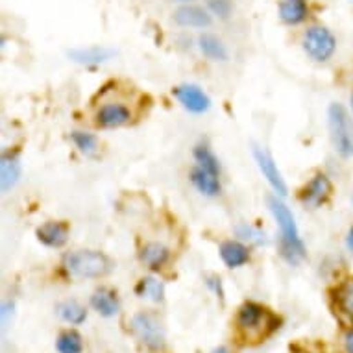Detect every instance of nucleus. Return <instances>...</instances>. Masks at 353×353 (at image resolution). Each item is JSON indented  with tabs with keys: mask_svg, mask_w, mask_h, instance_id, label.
Masks as SVG:
<instances>
[{
	"mask_svg": "<svg viewBox=\"0 0 353 353\" xmlns=\"http://www.w3.org/2000/svg\"><path fill=\"white\" fill-rule=\"evenodd\" d=\"M267 203L274 220L278 222L279 232H281V241H279L281 257L289 265H298L300 261L305 259L307 252L305 246H303V241L300 239V232H298V226H296L294 214L281 202V198L278 194L276 196H268Z\"/></svg>",
	"mask_w": 353,
	"mask_h": 353,
	"instance_id": "nucleus-1",
	"label": "nucleus"
},
{
	"mask_svg": "<svg viewBox=\"0 0 353 353\" xmlns=\"http://www.w3.org/2000/svg\"><path fill=\"white\" fill-rule=\"evenodd\" d=\"M63 267L70 278L99 279L113 270V261L99 250H76L65 255Z\"/></svg>",
	"mask_w": 353,
	"mask_h": 353,
	"instance_id": "nucleus-2",
	"label": "nucleus"
},
{
	"mask_svg": "<svg viewBox=\"0 0 353 353\" xmlns=\"http://www.w3.org/2000/svg\"><path fill=\"white\" fill-rule=\"evenodd\" d=\"M279 320L274 316L267 307L255 301H246L239 307L237 327L248 341H261L278 327Z\"/></svg>",
	"mask_w": 353,
	"mask_h": 353,
	"instance_id": "nucleus-3",
	"label": "nucleus"
},
{
	"mask_svg": "<svg viewBox=\"0 0 353 353\" xmlns=\"http://www.w3.org/2000/svg\"><path fill=\"white\" fill-rule=\"evenodd\" d=\"M327 128L333 150L342 159L353 157V113L341 102H333L327 110Z\"/></svg>",
	"mask_w": 353,
	"mask_h": 353,
	"instance_id": "nucleus-4",
	"label": "nucleus"
},
{
	"mask_svg": "<svg viewBox=\"0 0 353 353\" xmlns=\"http://www.w3.org/2000/svg\"><path fill=\"white\" fill-rule=\"evenodd\" d=\"M303 50L309 58L316 63H325L330 61L336 52V37L327 26H309L301 39Z\"/></svg>",
	"mask_w": 353,
	"mask_h": 353,
	"instance_id": "nucleus-5",
	"label": "nucleus"
},
{
	"mask_svg": "<svg viewBox=\"0 0 353 353\" xmlns=\"http://www.w3.org/2000/svg\"><path fill=\"white\" fill-rule=\"evenodd\" d=\"M132 333L137 336L141 344H145L152 352L165 350V327L161 319L150 311H141L132 319Z\"/></svg>",
	"mask_w": 353,
	"mask_h": 353,
	"instance_id": "nucleus-6",
	"label": "nucleus"
},
{
	"mask_svg": "<svg viewBox=\"0 0 353 353\" xmlns=\"http://www.w3.org/2000/svg\"><path fill=\"white\" fill-rule=\"evenodd\" d=\"M331 194H333V183L325 174L319 172L301 189L300 203L305 209H319L330 200Z\"/></svg>",
	"mask_w": 353,
	"mask_h": 353,
	"instance_id": "nucleus-7",
	"label": "nucleus"
},
{
	"mask_svg": "<svg viewBox=\"0 0 353 353\" xmlns=\"http://www.w3.org/2000/svg\"><path fill=\"white\" fill-rule=\"evenodd\" d=\"M174 24L180 28L191 30H208L213 24V15L209 13L208 8L198 6V4H180L172 13Z\"/></svg>",
	"mask_w": 353,
	"mask_h": 353,
	"instance_id": "nucleus-8",
	"label": "nucleus"
},
{
	"mask_svg": "<svg viewBox=\"0 0 353 353\" xmlns=\"http://www.w3.org/2000/svg\"><path fill=\"white\" fill-rule=\"evenodd\" d=\"M134 113L124 102H105L94 113V124L102 130H115L132 122Z\"/></svg>",
	"mask_w": 353,
	"mask_h": 353,
	"instance_id": "nucleus-9",
	"label": "nucleus"
},
{
	"mask_svg": "<svg viewBox=\"0 0 353 353\" xmlns=\"http://www.w3.org/2000/svg\"><path fill=\"white\" fill-rule=\"evenodd\" d=\"M172 94L189 113H194V115H202L211 108V99L208 93L194 83H181L174 87Z\"/></svg>",
	"mask_w": 353,
	"mask_h": 353,
	"instance_id": "nucleus-10",
	"label": "nucleus"
},
{
	"mask_svg": "<svg viewBox=\"0 0 353 353\" xmlns=\"http://www.w3.org/2000/svg\"><path fill=\"white\" fill-rule=\"evenodd\" d=\"M254 157L255 163H257V167H259L261 174H263V178L268 181V185L272 187L274 192L278 194L279 198L287 196V183H285L283 176L279 172L278 165L272 159V156L268 154L267 150H263L259 146H254Z\"/></svg>",
	"mask_w": 353,
	"mask_h": 353,
	"instance_id": "nucleus-11",
	"label": "nucleus"
},
{
	"mask_svg": "<svg viewBox=\"0 0 353 353\" xmlns=\"http://www.w3.org/2000/svg\"><path fill=\"white\" fill-rule=\"evenodd\" d=\"M35 237L43 246L59 250L69 241V226L61 220H48L35 230Z\"/></svg>",
	"mask_w": 353,
	"mask_h": 353,
	"instance_id": "nucleus-12",
	"label": "nucleus"
},
{
	"mask_svg": "<svg viewBox=\"0 0 353 353\" xmlns=\"http://www.w3.org/2000/svg\"><path fill=\"white\" fill-rule=\"evenodd\" d=\"M91 307H93L100 316L111 319V316H115L121 311V300H119V294H117L115 289H111V287H99L91 294Z\"/></svg>",
	"mask_w": 353,
	"mask_h": 353,
	"instance_id": "nucleus-13",
	"label": "nucleus"
},
{
	"mask_svg": "<svg viewBox=\"0 0 353 353\" xmlns=\"http://www.w3.org/2000/svg\"><path fill=\"white\" fill-rule=\"evenodd\" d=\"M21 174H23V167H21L17 152H4L0 157V185H2V191H12L21 180Z\"/></svg>",
	"mask_w": 353,
	"mask_h": 353,
	"instance_id": "nucleus-14",
	"label": "nucleus"
},
{
	"mask_svg": "<svg viewBox=\"0 0 353 353\" xmlns=\"http://www.w3.org/2000/svg\"><path fill=\"white\" fill-rule=\"evenodd\" d=\"M278 13L281 23L287 26H300L309 19V2L307 0H281Z\"/></svg>",
	"mask_w": 353,
	"mask_h": 353,
	"instance_id": "nucleus-15",
	"label": "nucleus"
},
{
	"mask_svg": "<svg viewBox=\"0 0 353 353\" xmlns=\"http://www.w3.org/2000/svg\"><path fill=\"white\" fill-rule=\"evenodd\" d=\"M189 180L194 185L200 194L208 198L219 196L222 192V183H220V176H214V174L203 170L202 167H192L191 174H189Z\"/></svg>",
	"mask_w": 353,
	"mask_h": 353,
	"instance_id": "nucleus-16",
	"label": "nucleus"
},
{
	"mask_svg": "<svg viewBox=\"0 0 353 353\" xmlns=\"http://www.w3.org/2000/svg\"><path fill=\"white\" fill-rule=\"evenodd\" d=\"M170 259V250L161 243H146L139 252V261L143 267L152 272H159Z\"/></svg>",
	"mask_w": 353,
	"mask_h": 353,
	"instance_id": "nucleus-17",
	"label": "nucleus"
},
{
	"mask_svg": "<svg viewBox=\"0 0 353 353\" xmlns=\"http://www.w3.org/2000/svg\"><path fill=\"white\" fill-rule=\"evenodd\" d=\"M219 254L228 268H241L250 261V248L239 241H224L220 244Z\"/></svg>",
	"mask_w": 353,
	"mask_h": 353,
	"instance_id": "nucleus-18",
	"label": "nucleus"
},
{
	"mask_svg": "<svg viewBox=\"0 0 353 353\" xmlns=\"http://www.w3.org/2000/svg\"><path fill=\"white\" fill-rule=\"evenodd\" d=\"M198 48L211 61H222L224 63V61L230 59V52H228V47L224 45V41L220 39L219 35L209 34V32L200 34V37H198Z\"/></svg>",
	"mask_w": 353,
	"mask_h": 353,
	"instance_id": "nucleus-19",
	"label": "nucleus"
},
{
	"mask_svg": "<svg viewBox=\"0 0 353 353\" xmlns=\"http://www.w3.org/2000/svg\"><path fill=\"white\" fill-rule=\"evenodd\" d=\"M113 50L105 47H87V48H74L70 50L69 58L76 63L81 65H100L105 63L108 59L113 58Z\"/></svg>",
	"mask_w": 353,
	"mask_h": 353,
	"instance_id": "nucleus-20",
	"label": "nucleus"
},
{
	"mask_svg": "<svg viewBox=\"0 0 353 353\" xmlns=\"http://www.w3.org/2000/svg\"><path fill=\"white\" fill-rule=\"evenodd\" d=\"M56 313L63 322L70 325H80L85 322L87 309L78 300H65L56 305Z\"/></svg>",
	"mask_w": 353,
	"mask_h": 353,
	"instance_id": "nucleus-21",
	"label": "nucleus"
},
{
	"mask_svg": "<svg viewBox=\"0 0 353 353\" xmlns=\"http://www.w3.org/2000/svg\"><path fill=\"white\" fill-rule=\"evenodd\" d=\"M135 292H137L139 298L156 301V303L165 300V285H163L161 279L154 278V276H145L141 279L137 287H135Z\"/></svg>",
	"mask_w": 353,
	"mask_h": 353,
	"instance_id": "nucleus-22",
	"label": "nucleus"
},
{
	"mask_svg": "<svg viewBox=\"0 0 353 353\" xmlns=\"http://www.w3.org/2000/svg\"><path fill=\"white\" fill-rule=\"evenodd\" d=\"M335 301L339 311L353 322V278L344 279L335 289Z\"/></svg>",
	"mask_w": 353,
	"mask_h": 353,
	"instance_id": "nucleus-23",
	"label": "nucleus"
},
{
	"mask_svg": "<svg viewBox=\"0 0 353 353\" xmlns=\"http://www.w3.org/2000/svg\"><path fill=\"white\" fill-rule=\"evenodd\" d=\"M192 156H194V161H196L198 167H202L203 170L214 174V176H220V161L219 157L214 156V152L209 148L208 145H196L194 150H192Z\"/></svg>",
	"mask_w": 353,
	"mask_h": 353,
	"instance_id": "nucleus-24",
	"label": "nucleus"
},
{
	"mask_svg": "<svg viewBox=\"0 0 353 353\" xmlns=\"http://www.w3.org/2000/svg\"><path fill=\"white\" fill-rule=\"evenodd\" d=\"M56 350L59 353H81L83 352V339L76 330H65L56 339Z\"/></svg>",
	"mask_w": 353,
	"mask_h": 353,
	"instance_id": "nucleus-25",
	"label": "nucleus"
},
{
	"mask_svg": "<svg viewBox=\"0 0 353 353\" xmlns=\"http://www.w3.org/2000/svg\"><path fill=\"white\" fill-rule=\"evenodd\" d=\"M70 139H72V143L76 145V148H78L81 154H85V156H93L94 152L99 150V139H97L93 134H89V132L74 130V132L70 134Z\"/></svg>",
	"mask_w": 353,
	"mask_h": 353,
	"instance_id": "nucleus-26",
	"label": "nucleus"
},
{
	"mask_svg": "<svg viewBox=\"0 0 353 353\" xmlns=\"http://www.w3.org/2000/svg\"><path fill=\"white\" fill-rule=\"evenodd\" d=\"M205 6H208L209 13L219 21H230L233 10H235L233 0H205Z\"/></svg>",
	"mask_w": 353,
	"mask_h": 353,
	"instance_id": "nucleus-27",
	"label": "nucleus"
},
{
	"mask_svg": "<svg viewBox=\"0 0 353 353\" xmlns=\"http://www.w3.org/2000/svg\"><path fill=\"white\" fill-rule=\"evenodd\" d=\"M237 233L239 237L244 239V241H250V243L254 244H267V235L261 232L259 228H254L250 226V224H241V226H237Z\"/></svg>",
	"mask_w": 353,
	"mask_h": 353,
	"instance_id": "nucleus-28",
	"label": "nucleus"
},
{
	"mask_svg": "<svg viewBox=\"0 0 353 353\" xmlns=\"http://www.w3.org/2000/svg\"><path fill=\"white\" fill-rule=\"evenodd\" d=\"M205 283H208L209 289H213L214 292H216V296H219V298H224V290H222V283H220V278H216V276H209Z\"/></svg>",
	"mask_w": 353,
	"mask_h": 353,
	"instance_id": "nucleus-29",
	"label": "nucleus"
},
{
	"mask_svg": "<svg viewBox=\"0 0 353 353\" xmlns=\"http://www.w3.org/2000/svg\"><path fill=\"white\" fill-rule=\"evenodd\" d=\"M344 350L346 353H353V327H350L344 335Z\"/></svg>",
	"mask_w": 353,
	"mask_h": 353,
	"instance_id": "nucleus-30",
	"label": "nucleus"
},
{
	"mask_svg": "<svg viewBox=\"0 0 353 353\" xmlns=\"http://www.w3.org/2000/svg\"><path fill=\"white\" fill-rule=\"evenodd\" d=\"M10 314H13V301H4V305H2V322L4 324H8Z\"/></svg>",
	"mask_w": 353,
	"mask_h": 353,
	"instance_id": "nucleus-31",
	"label": "nucleus"
},
{
	"mask_svg": "<svg viewBox=\"0 0 353 353\" xmlns=\"http://www.w3.org/2000/svg\"><path fill=\"white\" fill-rule=\"evenodd\" d=\"M344 243H346V248L350 250L353 254V226H350V230H347L346 233V239H344Z\"/></svg>",
	"mask_w": 353,
	"mask_h": 353,
	"instance_id": "nucleus-32",
	"label": "nucleus"
},
{
	"mask_svg": "<svg viewBox=\"0 0 353 353\" xmlns=\"http://www.w3.org/2000/svg\"><path fill=\"white\" fill-rule=\"evenodd\" d=\"M213 353H230V352H228V350L224 346H220V347H216V350H214Z\"/></svg>",
	"mask_w": 353,
	"mask_h": 353,
	"instance_id": "nucleus-33",
	"label": "nucleus"
},
{
	"mask_svg": "<svg viewBox=\"0 0 353 353\" xmlns=\"http://www.w3.org/2000/svg\"><path fill=\"white\" fill-rule=\"evenodd\" d=\"M350 111L353 113V91H352V94H350Z\"/></svg>",
	"mask_w": 353,
	"mask_h": 353,
	"instance_id": "nucleus-34",
	"label": "nucleus"
},
{
	"mask_svg": "<svg viewBox=\"0 0 353 353\" xmlns=\"http://www.w3.org/2000/svg\"><path fill=\"white\" fill-rule=\"evenodd\" d=\"M176 2H180V4H192L194 0H176Z\"/></svg>",
	"mask_w": 353,
	"mask_h": 353,
	"instance_id": "nucleus-35",
	"label": "nucleus"
},
{
	"mask_svg": "<svg viewBox=\"0 0 353 353\" xmlns=\"http://www.w3.org/2000/svg\"><path fill=\"white\" fill-rule=\"evenodd\" d=\"M352 205H353V192H352Z\"/></svg>",
	"mask_w": 353,
	"mask_h": 353,
	"instance_id": "nucleus-36",
	"label": "nucleus"
}]
</instances>
